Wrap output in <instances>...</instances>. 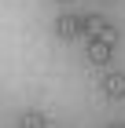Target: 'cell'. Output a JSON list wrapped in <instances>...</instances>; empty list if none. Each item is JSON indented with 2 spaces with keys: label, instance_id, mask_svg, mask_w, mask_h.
<instances>
[{
  "label": "cell",
  "instance_id": "obj_3",
  "mask_svg": "<svg viewBox=\"0 0 125 128\" xmlns=\"http://www.w3.org/2000/svg\"><path fill=\"white\" fill-rule=\"evenodd\" d=\"M103 92H107V99H125V73H107L103 77Z\"/></svg>",
  "mask_w": 125,
  "mask_h": 128
},
{
  "label": "cell",
  "instance_id": "obj_1",
  "mask_svg": "<svg viewBox=\"0 0 125 128\" xmlns=\"http://www.w3.org/2000/svg\"><path fill=\"white\" fill-rule=\"evenodd\" d=\"M55 33L63 40H74V37H81V18L77 15H59V22H55Z\"/></svg>",
  "mask_w": 125,
  "mask_h": 128
},
{
  "label": "cell",
  "instance_id": "obj_2",
  "mask_svg": "<svg viewBox=\"0 0 125 128\" xmlns=\"http://www.w3.org/2000/svg\"><path fill=\"white\" fill-rule=\"evenodd\" d=\"M110 51H114V44L88 40V62H92V66H107V62H110Z\"/></svg>",
  "mask_w": 125,
  "mask_h": 128
},
{
  "label": "cell",
  "instance_id": "obj_6",
  "mask_svg": "<svg viewBox=\"0 0 125 128\" xmlns=\"http://www.w3.org/2000/svg\"><path fill=\"white\" fill-rule=\"evenodd\" d=\"M96 40H103V44H118V30H114V26H107V30L99 33Z\"/></svg>",
  "mask_w": 125,
  "mask_h": 128
},
{
  "label": "cell",
  "instance_id": "obj_7",
  "mask_svg": "<svg viewBox=\"0 0 125 128\" xmlns=\"http://www.w3.org/2000/svg\"><path fill=\"white\" fill-rule=\"evenodd\" d=\"M59 4H66V0H59Z\"/></svg>",
  "mask_w": 125,
  "mask_h": 128
},
{
  "label": "cell",
  "instance_id": "obj_5",
  "mask_svg": "<svg viewBox=\"0 0 125 128\" xmlns=\"http://www.w3.org/2000/svg\"><path fill=\"white\" fill-rule=\"evenodd\" d=\"M19 124H22V128H48V117L37 114V110H29V114H22V117H19Z\"/></svg>",
  "mask_w": 125,
  "mask_h": 128
},
{
  "label": "cell",
  "instance_id": "obj_4",
  "mask_svg": "<svg viewBox=\"0 0 125 128\" xmlns=\"http://www.w3.org/2000/svg\"><path fill=\"white\" fill-rule=\"evenodd\" d=\"M107 26H110V22H107L103 15H85V18H81V33H88V40H96Z\"/></svg>",
  "mask_w": 125,
  "mask_h": 128
}]
</instances>
